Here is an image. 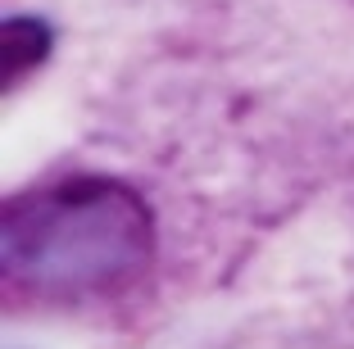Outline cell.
<instances>
[{
    "instance_id": "cell-2",
    "label": "cell",
    "mask_w": 354,
    "mask_h": 349,
    "mask_svg": "<svg viewBox=\"0 0 354 349\" xmlns=\"http://www.w3.org/2000/svg\"><path fill=\"white\" fill-rule=\"evenodd\" d=\"M55 50V28L37 14H10L0 23V86L14 95Z\"/></svg>"
},
{
    "instance_id": "cell-1",
    "label": "cell",
    "mask_w": 354,
    "mask_h": 349,
    "mask_svg": "<svg viewBox=\"0 0 354 349\" xmlns=\"http://www.w3.org/2000/svg\"><path fill=\"white\" fill-rule=\"evenodd\" d=\"M159 227L150 200L109 173H68L14 191L0 214V277L37 304L132 290L150 272Z\"/></svg>"
}]
</instances>
